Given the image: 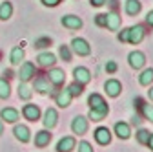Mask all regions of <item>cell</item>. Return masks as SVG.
I'll return each instance as SVG.
<instances>
[{
    "label": "cell",
    "mask_w": 153,
    "mask_h": 152,
    "mask_svg": "<svg viewBox=\"0 0 153 152\" xmlns=\"http://www.w3.org/2000/svg\"><path fill=\"white\" fill-rule=\"evenodd\" d=\"M142 39H144V26L137 24V26H131L128 29V42L139 44V42H142Z\"/></svg>",
    "instance_id": "obj_1"
},
{
    "label": "cell",
    "mask_w": 153,
    "mask_h": 152,
    "mask_svg": "<svg viewBox=\"0 0 153 152\" xmlns=\"http://www.w3.org/2000/svg\"><path fill=\"white\" fill-rule=\"evenodd\" d=\"M71 46H73V51H75L76 55H80V57H86V55H89V53H91L89 44H88L84 39H79V37L71 41Z\"/></svg>",
    "instance_id": "obj_2"
},
{
    "label": "cell",
    "mask_w": 153,
    "mask_h": 152,
    "mask_svg": "<svg viewBox=\"0 0 153 152\" xmlns=\"http://www.w3.org/2000/svg\"><path fill=\"white\" fill-rule=\"evenodd\" d=\"M128 61H129V66H131V68L139 70V68H142V66L146 64V57H144L142 51H131L129 57H128Z\"/></svg>",
    "instance_id": "obj_3"
},
{
    "label": "cell",
    "mask_w": 153,
    "mask_h": 152,
    "mask_svg": "<svg viewBox=\"0 0 153 152\" xmlns=\"http://www.w3.org/2000/svg\"><path fill=\"white\" fill-rule=\"evenodd\" d=\"M73 75H75V81L80 83V84H88V83L91 81V73H89V70L84 68V66L75 68V70H73Z\"/></svg>",
    "instance_id": "obj_4"
},
{
    "label": "cell",
    "mask_w": 153,
    "mask_h": 152,
    "mask_svg": "<svg viewBox=\"0 0 153 152\" xmlns=\"http://www.w3.org/2000/svg\"><path fill=\"white\" fill-rule=\"evenodd\" d=\"M71 128H73L75 134H79V136L86 134V132H88V119L82 117V116H76L73 119V123H71Z\"/></svg>",
    "instance_id": "obj_5"
},
{
    "label": "cell",
    "mask_w": 153,
    "mask_h": 152,
    "mask_svg": "<svg viewBox=\"0 0 153 152\" xmlns=\"http://www.w3.org/2000/svg\"><path fill=\"white\" fill-rule=\"evenodd\" d=\"M95 139H97V143H100V145H109L111 132L106 126H99L97 130H95Z\"/></svg>",
    "instance_id": "obj_6"
},
{
    "label": "cell",
    "mask_w": 153,
    "mask_h": 152,
    "mask_svg": "<svg viewBox=\"0 0 153 152\" xmlns=\"http://www.w3.org/2000/svg\"><path fill=\"white\" fill-rule=\"evenodd\" d=\"M13 134H15V138H16L18 141H22V143H27V141L31 139V132H29V128L24 126V125H16L15 130H13Z\"/></svg>",
    "instance_id": "obj_7"
},
{
    "label": "cell",
    "mask_w": 153,
    "mask_h": 152,
    "mask_svg": "<svg viewBox=\"0 0 153 152\" xmlns=\"http://www.w3.org/2000/svg\"><path fill=\"white\" fill-rule=\"evenodd\" d=\"M33 75H35V64L24 62L22 68H20V71H18V77H20V81H22V83H27Z\"/></svg>",
    "instance_id": "obj_8"
},
{
    "label": "cell",
    "mask_w": 153,
    "mask_h": 152,
    "mask_svg": "<svg viewBox=\"0 0 153 152\" xmlns=\"http://www.w3.org/2000/svg\"><path fill=\"white\" fill-rule=\"evenodd\" d=\"M48 75H49L48 79H49V81H51L55 86H60V84L66 81V73H64L62 70H59V68H53V70H49V73H48Z\"/></svg>",
    "instance_id": "obj_9"
},
{
    "label": "cell",
    "mask_w": 153,
    "mask_h": 152,
    "mask_svg": "<svg viewBox=\"0 0 153 152\" xmlns=\"http://www.w3.org/2000/svg\"><path fill=\"white\" fill-rule=\"evenodd\" d=\"M62 26H66L69 29H79V28H82V20L75 15H66V17H62Z\"/></svg>",
    "instance_id": "obj_10"
},
{
    "label": "cell",
    "mask_w": 153,
    "mask_h": 152,
    "mask_svg": "<svg viewBox=\"0 0 153 152\" xmlns=\"http://www.w3.org/2000/svg\"><path fill=\"white\" fill-rule=\"evenodd\" d=\"M22 114H24V117L29 119V121H36L38 117H40V110H38L36 105H26Z\"/></svg>",
    "instance_id": "obj_11"
},
{
    "label": "cell",
    "mask_w": 153,
    "mask_h": 152,
    "mask_svg": "<svg viewBox=\"0 0 153 152\" xmlns=\"http://www.w3.org/2000/svg\"><path fill=\"white\" fill-rule=\"evenodd\" d=\"M56 119H59V114H56V110H55V108H48V110H46V116H44V126L51 130V128L56 125Z\"/></svg>",
    "instance_id": "obj_12"
},
{
    "label": "cell",
    "mask_w": 153,
    "mask_h": 152,
    "mask_svg": "<svg viewBox=\"0 0 153 152\" xmlns=\"http://www.w3.org/2000/svg\"><path fill=\"white\" fill-rule=\"evenodd\" d=\"M75 148V138L68 136V138H62L59 141V145H56V150L59 152H71Z\"/></svg>",
    "instance_id": "obj_13"
},
{
    "label": "cell",
    "mask_w": 153,
    "mask_h": 152,
    "mask_svg": "<svg viewBox=\"0 0 153 152\" xmlns=\"http://www.w3.org/2000/svg\"><path fill=\"white\" fill-rule=\"evenodd\" d=\"M119 26H120V17L117 13H108L106 15V28L111 31H117Z\"/></svg>",
    "instance_id": "obj_14"
},
{
    "label": "cell",
    "mask_w": 153,
    "mask_h": 152,
    "mask_svg": "<svg viewBox=\"0 0 153 152\" xmlns=\"http://www.w3.org/2000/svg\"><path fill=\"white\" fill-rule=\"evenodd\" d=\"M104 88H106V92H108V96H111V97H117L119 93H120V90H122L120 83H119V81H115V79L108 81V83L104 84Z\"/></svg>",
    "instance_id": "obj_15"
},
{
    "label": "cell",
    "mask_w": 153,
    "mask_h": 152,
    "mask_svg": "<svg viewBox=\"0 0 153 152\" xmlns=\"http://www.w3.org/2000/svg\"><path fill=\"white\" fill-rule=\"evenodd\" d=\"M106 114H108V105L99 106V108H91L89 110V119H93V121H102L106 117Z\"/></svg>",
    "instance_id": "obj_16"
},
{
    "label": "cell",
    "mask_w": 153,
    "mask_h": 152,
    "mask_svg": "<svg viewBox=\"0 0 153 152\" xmlns=\"http://www.w3.org/2000/svg\"><path fill=\"white\" fill-rule=\"evenodd\" d=\"M49 141H51V134L48 130L36 132V136H35V145L36 147H46V145H49Z\"/></svg>",
    "instance_id": "obj_17"
},
{
    "label": "cell",
    "mask_w": 153,
    "mask_h": 152,
    "mask_svg": "<svg viewBox=\"0 0 153 152\" xmlns=\"http://www.w3.org/2000/svg\"><path fill=\"white\" fill-rule=\"evenodd\" d=\"M115 134H117L120 139H128V138L131 136L129 125H128V123H117V125H115Z\"/></svg>",
    "instance_id": "obj_18"
},
{
    "label": "cell",
    "mask_w": 153,
    "mask_h": 152,
    "mask_svg": "<svg viewBox=\"0 0 153 152\" xmlns=\"http://www.w3.org/2000/svg\"><path fill=\"white\" fill-rule=\"evenodd\" d=\"M35 90L36 92H40V93H49L51 92V86H49V81L48 79H44V77H38V79H35Z\"/></svg>",
    "instance_id": "obj_19"
},
{
    "label": "cell",
    "mask_w": 153,
    "mask_h": 152,
    "mask_svg": "<svg viewBox=\"0 0 153 152\" xmlns=\"http://www.w3.org/2000/svg\"><path fill=\"white\" fill-rule=\"evenodd\" d=\"M69 103H71V93H69V90H60L59 96H56V105L62 106V108H66V106H69Z\"/></svg>",
    "instance_id": "obj_20"
},
{
    "label": "cell",
    "mask_w": 153,
    "mask_h": 152,
    "mask_svg": "<svg viewBox=\"0 0 153 152\" xmlns=\"http://www.w3.org/2000/svg\"><path fill=\"white\" fill-rule=\"evenodd\" d=\"M36 61H38L40 66H53L56 62V57L53 53H40V55L36 57Z\"/></svg>",
    "instance_id": "obj_21"
},
{
    "label": "cell",
    "mask_w": 153,
    "mask_h": 152,
    "mask_svg": "<svg viewBox=\"0 0 153 152\" xmlns=\"http://www.w3.org/2000/svg\"><path fill=\"white\" fill-rule=\"evenodd\" d=\"M0 116H2V119L7 121V123H15L18 119V112L15 108H4L2 112H0Z\"/></svg>",
    "instance_id": "obj_22"
},
{
    "label": "cell",
    "mask_w": 153,
    "mask_h": 152,
    "mask_svg": "<svg viewBox=\"0 0 153 152\" xmlns=\"http://www.w3.org/2000/svg\"><path fill=\"white\" fill-rule=\"evenodd\" d=\"M140 8H142V6H140L139 0H126V8H124V9H126L128 15L133 17V15H137V13L140 11Z\"/></svg>",
    "instance_id": "obj_23"
},
{
    "label": "cell",
    "mask_w": 153,
    "mask_h": 152,
    "mask_svg": "<svg viewBox=\"0 0 153 152\" xmlns=\"http://www.w3.org/2000/svg\"><path fill=\"white\" fill-rule=\"evenodd\" d=\"M11 15H13L11 2H2V4H0V18H2V20H7Z\"/></svg>",
    "instance_id": "obj_24"
},
{
    "label": "cell",
    "mask_w": 153,
    "mask_h": 152,
    "mask_svg": "<svg viewBox=\"0 0 153 152\" xmlns=\"http://www.w3.org/2000/svg\"><path fill=\"white\" fill-rule=\"evenodd\" d=\"M88 103H89V106H91V108H99V106H104V105H106L104 97H102V96H99V93H91L89 99H88Z\"/></svg>",
    "instance_id": "obj_25"
},
{
    "label": "cell",
    "mask_w": 153,
    "mask_h": 152,
    "mask_svg": "<svg viewBox=\"0 0 153 152\" xmlns=\"http://www.w3.org/2000/svg\"><path fill=\"white\" fill-rule=\"evenodd\" d=\"M151 81H153V68H148V70H144V71L140 73L139 83L144 84V86H148V84H151Z\"/></svg>",
    "instance_id": "obj_26"
},
{
    "label": "cell",
    "mask_w": 153,
    "mask_h": 152,
    "mask_svg": "<svg viewBox=\"0 0 153 152\" xmlns=\"http://www.w3.org/2000/svg\"><path fill=\"white\" fill-rule=\"evenodd\" d=\"M20 61H24V50L22 48H13V51H11V62L16 66V64H20Z\"/></svg>",
    "instance_id": "obj_27"
},
{
    "label": "cell",
    "mask_w": 153,
    "mask_h": 152,
    "mask_svg": "<svg viewBox=\"0 0 153 152\" xmlns=\"http://www.w3.org/2000/svg\"><path fill=\"white\" fill-rule=\"evenodd\" d=\"M11 93V88H9V83L6 79H0V97L2 99H7Z\"/></svg>",
    "instance_id": "obj_28"
},
{
    "label": "cell",
    "mask_w": 153,
    "mask_h": 152,
    "mask_svg": "<svg viewBox=\"0 0 153 152\" xmlns=\"http://www.w3.org/2000/svg\"><path fill=\"white\" fill-rule=\"evenodd\" d=\"M69 93H71V97H75V96H80V93L84 92V84H80V83H73V84H69Z\"/></svg>",
    "instance_id": "obj_29"
},
{
    "label": "cell",
    "mask_w": 153,
    "mask_h": 152,
    "mask_svg": "<svg viewBox=\"0 0 153 152\" xmlns=\"http://www.w3.org/2000/svg\"><path fill=\"white\" fill-rule=\"evenodd\" d=\"M18 97H22V99H29L31 97V88L26 86V83H22L20 86H18Z\"/></svg>",
    "instance_id": "obj_30"
},
{
    "label": "cell",
    "mask_w": 153,
    "mask_h": 152,
    "mask_svg": "<svg viewBox=\"0 0 153 152\" xmlns=\"http://www.w3.org/2000/svg\"><path fill=\"white\" fill-rule=\"evenodd\" d=\"M59 55H60V59H62V61H66V62H69V61H71V51H69V48H68V46H60Z\"/></svg>",
    "instance_id": "obj_31"
},
{
    "label": "cell",
    "mask_w": 153,
    "mask_h": 152,
    "mask_svg": "<svg viewBox=\"0 0 153 152\" xmlns=\"http://www.w3.org/2000/svg\"><path fill=\"white\" fill-rule=\"evenodd\" d=\"M148 139H149V132H148V130H139V132H137V141H139L140 145H146Z\"/></svg>",
    "instance_id": "obj_32"
},
{
    "label": "cell",
    "mask_w": 153,
    "mask_h": 152,
    "mask_svg": "<svg viewBox=\"0 0 153 152\" xmlns=\"http://www.w3.org/2000/svg\"><path fill=\"white\" fill-rule=\"evenodd\" d=\"M142 114H144V117L148 121L153 123V106L151 105H142Z\"/></svg>",
    "instance_id": "obj_33"
},
{
    "label": "cell",
    "mask_w": 153,
    "mask_h": 152,
    "mask_svg": "<svg viewBox=\"0 0 153 152\" xmlns=\"http://www.w3.org/2000/svg\"><path fill=\"white\" fill-rule=\"evenodd\" d=\"M49 44H51V39H48V37L35 41V48H46V46H49Z\"/></svg>",
    "instance_id": "obj_34"
},
{
    "label": "cell",
    "mask_w": 153,
    "mask_h": 152,
    "mask_svg": "<svg viewBox=\"0 0 153 152\" xmlns=\"http://www.w3.org/2000/svg\"><path fill=\"white\" fill-rule=\"evenodd\" d=\"M79 152H93V148L88 141H80L79 143Z\"/></svg>",
    "instance_id": "obj_35"
},
{
    "label": "cell",
    "mask_w": 153,
    "mask_h": 152,
    "mask_svg": "<svg viewBox=\"0 0 153 152\" xmlns=\"http://www.w3.org/2000/svg\"><path fill=\"white\" fill-rule=\"evenodd\" d=\"M95 24L106 28V15H97V17H95Z\"/></svg>",
    "instance_id": "obj_36"
},
{
    "label": "cell",
    "mask_w": 153,
    "mask_h": 152,
    "mask_svg": "<svg viewBox=\"0 0 153 152\" xmlns=\"http://www.w3.org/2000/svg\"><path fill=\"white\" fill-rule=\"evenodd\" d=\"M40 2L48 8H55V6H59L60 4V0H40Z\"/></svg>",
    "instance_id": "obj_37"
},
{
    "label": "cell",
    "mask_w": 153,
    "mask_h": 152,
    "mask_svg": "<svg viewBox=\"0 0 153 152\" xmlns=\"http://www.w3.org/2000/svg\"><path fill=\"white\" fill-rule=\"evenodd\" d=\"M106 70H108L109 73H115V71H117V62H113V61H109V62L106 64Z\"/></svg>",
    "instance_id": "obj_38"
},
{
    "label": "cell",
    "mask_w": 153,
    "mask_h": 152,
    "mask_svg": "<svg viewBox=\"0 0 153 152\" xmlns=\"http://www.w3.org/2000/svg\"><path fill=\"white\" fill-rule=\"evenodd\" d=\"M119 41H120V42H128V29H122V31L119 33Z\"/></svg>",
    "instance_id": "obj_39"
},
{
    "label": "cell",
    "mask_w": 153,
    "mask_h": 152,
    "mask_svg": "<svg viewBox=\"0 0 153 152\" xmlns=\"http://www.w3.org/2000/svg\"><path fill=\"white\" fill-rule=\"evenodd\" d=\"M106 2H108V0H89V4L95 6V8H100V6H104Z\"/></svg>",
    "instance_id": "obj_40"
},
{
    "label": "cell",
    "mask_w": 153,
    "mask_h": 152,
    "mask_svg": "<svg viewBox=\"0 0 153 152\" xmlns=\"http://www.w3.org/2000/svg\"><path fill=\"white\" fill-rule=\"evenodd\" d=\"M146 22H148L149 26H153V11H149V13H148V17H146Z\"/></svg>",
    "instance_id": "obj_41"
},
{
    "label": "cell",
    "mask_w": 153,
    "mask_h": 152,
    "mask_svg": "<svg viewBox=\"0 0 153 152\" xmlns=\"http://www.w3.org/2000/svg\"><path fill=\"white\" fill-rule=\"evenodd\" d=\"M146 145H148V147L153 150V136H151V134H149V139H148V143H146Z\"/></svg>",
    "instance_id": "obj_42"
},
{
    "label": "cell",
    "mask_w": 153,
    "mask_h": 152,
    "mask_svg": "<svg viewBox=\"0 0 153 152\" xmlns=\"http://www.w3.org/2000/svg\"><path fill=\"white\" fill-rule=\"evenodd\" d=\"M148 96H149V99H151V101H153V88H151V90H149V92H148Z\"/></svg>",
    "instance_id": "obj_43"
},
{
    "label": "cell",
    "mask_w": 153,
    "mask_h": 152,
    "mask_svg": "<svg viewBox=\"0 0 153 152\" xmlns=\"http://www.w3.org/2000/svg\"><path fill=\"white\" fill-rule=\"evenodd\" d=\"M2 132H4V125H2V123H0V134H2Z\"/></svg>",
    "instance_id": "obj_44"
}]
</instances>
